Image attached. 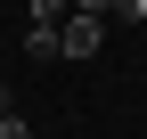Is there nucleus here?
I'll use <instances>...</instances> for the list:
<instances>
[{"mask_svg": "<svg viewBox=\"0 0 147 139\" xmlns=\"http://www.w3.org/2000/svg\"><path fill=\"white\" fill-rule=\"evenodd\" d=\"M98 41H106V16L65 8V25H57V49H65V57H98Z\"/></svg>", "mask_w": 147, "mask_h": 139, "instance_id": "1", "label": "nucleus"}, {"mask_svg": "<svg viewBox=\"0 0 147 139\" xmlns=\"http://www.w3.org/2000/svg\"><path fill=\"white\" fill-rule=\"evenodd\" d=\"M25 57L33 65H57L65 49H57V25H25Z\"/></svg>", "mask_w": 147, "mask_h": 139, "instance_id": "2", "label": "nucleus"}, {"mask_svg": "<svg viewBox=\"0 0 147 139\" xmlns=\"http://www.w3.org/2000/svg\"><path fill=\"white\" fill-rule=\"evenodd\" d=\"M0 139H33V123H25V115L8 107V115H0Z\"/></svg>", "mask_w": 147, "mask_h": 139, "instance_id": "4", "label": "nucleus"}, {"mask_svg": "<svg viewBox=\"0 0 147 139\" xmlns=\"http://www.w3.org/2000/svg\"><path fill=\"white\" fill-rule=\"evenodd\" d=\"M65 8H74V0H25V16H33V25H65Z\"/></svg>", "mask_w": 147, "mask_h": 139, "instance_id": "3", "label": "nucleus"}]
</instances>
